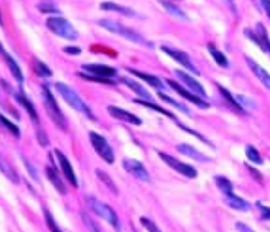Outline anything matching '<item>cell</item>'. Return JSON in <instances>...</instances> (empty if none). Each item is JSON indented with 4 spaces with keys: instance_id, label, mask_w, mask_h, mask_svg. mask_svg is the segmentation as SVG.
Instances as JSON below:
<instances>
[{
    "instance_id": "6da1fadb",
    "label": "cell",
    "mask_w": 270,
    "mask_h": 232,
    "mask_svg": "<svg viewBox=\"0 0 270 232\" xmlns=\"http://www.w3.org/2000/svg\"><path fill=\"white\" fill-rule=\"evenodd\" d=\"M98 25H100L102 28H106V30L113 32V34H119V36L127 38V40H131V42H135V44H138V46L151 48V44H149V42H147L146 38L142 36L140 32H136V30L129 28V26H125V25L115 23V21H111V19H102V21H100Z\"/></svg>"
},
{
    "instance_id": "7a4b0ae2",
    "label": "cell",
    "mask_w": 270,
    "mask_h": 232,
    "mask_svg": "<svg viewBox=\"0 0 270 232\" xmlns=\"http://www.w3.org/2000/svg\"><path fill=\"white\" fill-rule=\"evenodd\" d=\"M57 91L61 93V97L72 106L76 111H80V113H83L87 119H91V121H95V115H93V111H91V108L87 106V102L83 100V98L80 97L76 91H74L72 87H68L66 83H57Z\"/></svg>"
},
{
    "instance_id": "3957f363",
    "label": "cell",
    "mask_w": 270,
    "mask_h": 232,
    "mask_svg": "<svg viewBox=\"0 0 270 232\" xmlns=\"http://www.w3.org/2000/svg\"><path fill=\"white\" fill-rule=\"evenodd\" d=\"M87 204H89V208L93 209L98 217H102L104 221H108L115 231L121 232V225H119V219H117V213L113 211L111 206H108V204H104V202L97 200L95 196H87Z\"/></svg>"
},
{
    "instance_id": "277c9868",
    "label": "cell",
    "mask_w": 270,
    "mask_h": 232,
    "mask_svg": "<svg viewBox=\"0 0 270 232\" xmlns=\"http://www.w3.org/2000/svg\"><path fill=\"white\" fill-rule=\"evenodd\" d=\"M48 28L53 32V34H57V36H62L66 38V40H78V30L72 26L70 21H66L64 17H59V15H53V17H49L48 19Z\"/></svg>"
},
{
    "instance_id": "5b68a950",
    "label": "cell",
    "mask_w": 270,
    "mask_h": 232,
    "mask_svg": "<svg viewBox=\"0 0 270 232\" xmlns=\"http://www.w3.org/2000/svg\"><path fill=\"white\" fill-rule=\"evenodd\" d=\"M42 95H44V106H46V110H48L49 117L53 119V121L57 123L61 129H66V121H64V115H62L61 108L57 106V100L55 97L51 95V91H49L48 85H42Z\"/></svg>"
},
{
    "instance_id": "8992f818",
    "label": "cell",
    "mask_w": 270,
    "mask_h": 232,
    "mask_svg": "<svg viewBox=\"0 0 270 232\" xmlns=\"http://www.w3.org/2000/svg\"><path fill=\"white\" fill-rule=\"evenodd\" d=\"M89 140H91V144L95 147V151L98 153V157H102V160H106L108 164H111V162L115 160L113 149H111L110 144H108L102 136L97 134V132H91V134H89Z\"/></svg>"
},
{
    "instance_id": "52a82bcc",
    "label": "cell",
    "mask_w": 270,
    "mask_h": 232,
    "mask_svg": "<svg viewBox=\"0 0 270 232\" xmlns=\"http://www.w3.org/2000/svg\"><path fill=\"white\" fill-rule=\"evenodd\" d=\"M159 157L162 162H166L168 166H170L172 170L180 172L182 176H185V178H196V170L191 166V164H185V162H180L178 159H174L172 155H168V153H162V151H159Z\"/></svg>"
},
{
    "instance_id": "ba28073f",
    "label": "cell",
    "mask_w": 270,
    "mask_h": 232,
    "mask_svg": "<svg viewBox=\"0 0 270 232\" xmlns=\"http://www.w3.org/2000/svg\"><path fill=\"white\" fill-rule=\"evenodd\" d=\"M161 51L162 53H166L170 59H174L176 62H180L182 66H185L189 72H193V74H198V70H196V66L193 64V61L189 59V55L187 53H184V51H180V49H174V48H168V46H162L161 48Z\"/></svg>"
},
{
    "instance_id": "9c48e42d",
    "label": "cell",
    "mask_w": 270,
    "mask_h": 232,
    "mask_svg": "<svg viewBox=\"0 0 270 232\" xmlns=\"http://www.w3.org/2000/svg\"><path fill=\"white\" fill-rule=\"evenodd\" d=\"M166 85H170L180 97H184L185 100H189V102H193L195 106H198V108H202V110H206V108H210V104L204 100L202 97H198V95H195L193 91H187V89H184V87L180 85V83H176V81H166Z\"/></svg>"
},
{
    "instance_id": "30bf717a",
    "label": "cell",
    "mask_w": 270,
    "mask_h": 232,
    "mask_svg": "<svg viewBox=\"0 0 270 232\" xmlns=\"http://www.w3.org/2000/svg\"><path fill=\"white\" fill-rule=\"evenodd\" d=\"M123 166H125V170L129 172V174H133L136 180H140V181H146L149 183V174H147L146 166L140 162V160H135V159H125L123 160Z\"/></svg>"
},
{
    "instance_id": "8fae6325",
    "label": "cell",
    "mask_w": 270,
    "mask_h": 232,
    "mask_svg": "<svg viewBox=\"0 0 270 232\" xmlns=\"http://www.w3.org/2000/svg\"><path fill=\"white\" fill-rule=\"evenodd\" d=\"M85 74L97 76V77H104V79H113L117 76V70L111 66H104V64H83Z\"/></svg>"
},
{
    "instance_id": "7c38bea8",
    "label": "cell",
    "mask_w": 270,
    "mask_h": 232,
    "mask_svg": "<svg viewBox=\"0 0 270 232\" xmlns=\"http://www.w3.org/2000/svg\"><path fill=\"white\" fill-rule=\"evenodd\" d=\"M55 157L59 159L61 170H62V174H64V178L68 180V183H72V187H78V178H76L72 164H70V160L66 159V155H64L62 151H59V149H55Z\"/></svg>"
},
{
    "instance_id": "4fadbf2b",
    "label": "cell",
    "mask_w": 270,
    "mask_h": 232,
    "mask_svg": "<svg viewBox=\"0 0 270 232\" xmlns=\"http://www.w3.org/2000/svg\"><path fill=\"white\" fill-rule=\"evenodd\" d=\"M245 34L247 38H251L255 44H257L259 48L263 49V51H267L270 55V42H269V36H267V30H265V26L259 23L257 25V32H251V30H245Z\"/></svg>"
},
{
    "instance_id": "5bb4252c",
    "label": "cell",
    "mask_w": 270,
    "mask_h": 232,
    "mask_svg": "<svg viewBox=\"0 0 270 232\" xmlns=\"http://www.w3.org/2000/svg\"><path fill=\"white\" fill-rule=\"evenodd\" d=\"M176 76H178V79L184 83V85H187L189 87V91H193L195 95H198V97H206V91H204V87L200 85L196 79H193L189 74H185V72H182V70H176Z\"/></svg>"
},
{
    "instance_id": "9a60e30c",
    "label": "cell",
    "mask_w": 270,
    "mask_h": 232,
    "mask_svg": "<svg viewBox=\"0 0 270 232\" xmlns=\"http://www.w3.org/2000/svg\"><path fill=\"white\" fill-rule=\"evenodd\" d=\"M0 57L4 59V62L8 64V68L12 70V74H13V77L17 79V83H23V72H21V68H19V64H17V61L13 59L12 55L4 49V46L0 44Z\"/></svg>"
},
{
    "instance_id": "2e32d148",
    "label": "cell",
    "mask_w": 270,
    "mask_h": 232,
    "mask_svg": "<svg viewBox=\"0 0 270 232\" xmlns=\"http://www.w3.org/2000/svg\"><path fill=\"white\" fill-rule=\"evenodd\" d=\"M245 62H247V66L253 70V74H255V76L259 77V81H261V83H263V85H265L270 91V74L267 72V70H265V68H263L259 62L253 61L251 57H245Z\"/></svg>"
},
{
    "instance_id": "e0dca14e",
    "label": "cell",
    "mask_w": 270,
    "mask_h": 232,
    "mask_svg": "<svg viewBox=\"0 0 270 232\" xmlns=\"http://www.w3.org/2000/svg\"><path fill=\"white\" fill-rule=\"evenodd\" d=\"M108 113L113 115L115 119H121V121L131 123V125H140V123H142V119L136 117L135 113H131V111H127V110H121V108H115V106H110V108H108Z\"/></svg>"
},
{
    "instance_id": "ac0fdd59",
    "label": "cell",
    "mask_w": 270,
    "mask_h": 232,
    "mask_svg": "<svg viewBox=\"0 0 270 232\" xmlns=\"http://www.w3.org/2000/svg\"><path fill=\"white\" fill-rule=\"evenodd\" d=\"M46 176H48V180L51 181V185L61 193V195H64L66 193V187H64V183H62L61 176H59V172L55 170V166H51L49 164L48 168H46Z\"/></svg>"
},
{
    "instance_id": "d6986e66",
    "label": "cell",
    "mask_w": 270,
    "mask_h": 232,
    "mask_svg": "<svg viewBox=\"0 0 270 232\" xmlns=\"http://www.w3.org/2000/svg\"><path fill=\"white\" fill-rule=\"evenodd\" d=\"M100 10H106V12H117L121 15H127V17H138V13L133 12L131 8H125V6H117L113 2H102L100 4Z\"/></svg>"
},
{
    "instance_id": "ffe728a7",
    "label": "cell",
    "mask_w": 270,
    "mask_h": 232,
    "mask_svg": "<svg viewBox=\"0 0 270 232\" xmlns=\"http://www.w3.org/2000/svg\"><path fill=\"white\" fill-rule=\"evenodd\" d=\"M178 151H180V153H184V155H187V157H191V159L200 160V162H206V160H210L204 153H200L198 149L191 147L189 144H180V146H178Z\"/></svg>"
},
{
    "instance_id": "44dd1931",
    "label": "cell",
    "mask_w": 270,
    "mask_h": 232,
    "mask_svg": "<svg viewBox=\"0 0 270 232\" xmlns=\"http://www.w3.org/2000/svg\"><path fill=\"white\" fill-rule=\"evenodd\" d=\"M15 98L19 100V104L23 106L25 110L28 111V115H30V119H32V121H34V123H38V111H36V108H34V104L30 102V98L27 97L25 93H17V95H15Z\"/></svg>"
},
{
    "instance_id": "7402d4cb",
    "label": "cell",
    "mask_w": 270,
    "mask_h": 232,
    "mask_svg": "<svg viewBox=\"0 0 270 232\" xmlns=\"http://www.w3.org/2000/svg\"><path fill=\"white\" fill-rule=\"evenodd\" d=\"M225 200H227V206H231L233 209H238V211H249V209H251V204H249V202H245L244 198H238L234 193L225 196Z\"/></svg>"
},
{
    "instance_id": "603a6c76",
    "label": "cell",
    "mask_w": 270,
    "mask_h": 232,
    "mask_svg": "<svg viewBox=\"0 0 270 232\" xmlns=\"http://www.w3.org/2000/svg\"><path fill=\"white\" fill-rule=\"evenodd\" d=\"M131 74L133 76H138L140 79H144L146 83H149L151 87H155V89H164L166 85H162V81H161L157 76H151V74H146V72H140V70H131Z\"/></svg>"
},
{
    "instance_id": "cb8c5ba5",
    "label": "cell",
    "mask_w": 270,
    "mask_h": 232,
    "mask_svg": "<svg viewBox=\"0 0 270 232\" xmlns=\"http://www.w3.org/2000/svg\"><path fill=\"white\" fill-rule=\"evenodd\" d=\"M217 89H219V93L223 95V98H225V102H227V104H229V106H231L234 111H238L240 115H245V111L242 110V106L238 104V100H236V98H234L233 95L227 91V89H223V85H217Z\"/></svg>"
},
{
    "instance_id": "d4e9b609",
    "label": "cell",
    "mask_w": 270,
    "mask_h": 232,
    "mask_svg": "<svg viewBox=\"0 0 270 232\" xmlns=\"http://www.w3.org/2000/svg\"><path fill=\"white\" fill-rule=\"evenodd\" d=\"M0 172L8 178V180H12L13 183H17L19 181V178H17V174H15V170H13L12 166H10V162L2 157V153H0Z\"/></svg>"
},
{
    "instance_id": "484cf974",
    "label": "cell",
    "mask_w": 270,
    "mask_h": 232,
    "mask_svg": "<svg viewBox=\"0 0 270 232\" xmlns=\"http://www.w3.org/2000/svg\"><path fill=\"white\" fill-rule=\"evenodd\" d=\"M125 81V85L129 87V89H133L136 95H140V97H144L146 100H151V95H149V91H147L146 87H142L138 81H133V79H123Z\"/></svg>"
},
{
    "instance_id": "4316f807",
    "label": "cell",
    "mask_w": 270,
    "mask_h": 232,
    "mask_svg": "<svg viewBox=\"0 0 270 232\" xmlns=\"http://www.w3.org/2000/svg\"><path fill=\"white\" fill-rule=\"evenodd\" d=\"M161 8L162 10H166V12L170 13V15H174V17H180V19H187V15H185L180 8H176L172 2H166V0H161Z\"/></svg>"
},
{
    "instance_id": "83f0119b",
    "label": "cell",
    "mask_w": 270,
    "mask_h": 232,
    "mask_svg": "<svg viewBox=\"0 0 270 232\" xmlns=\"http://www.w3.org/2000/svg\"><path fill=\"white\" fill-rule=\"evenodd\" d=\"M208 51L212 53L214 61L217 62L219 66H223V68H227V66H229V61H227V57H225V55H223V53H221V51L216 48V46H212V44H210V46H208Z\"/></svg>"
},
{
    "instance_id": "f1b7e54d",
    "label": "cell",
    "mask_w": 270,
    "mask_h": 232,
    "mask_svg": "<svg viewBox=\"0 0 270 232\" xmlns=\"http://www.w3.org/2000/svg\"><path fill=\"white\" fill-rule=\"evenodd\" d=\"M216 183H217V187L221 189V193L225 196L233 195V183L227 180V178H223V176H216Z\"/></svg>"
},
{
    "instance_id": "f546056e",
    "label": "cell",
    "mask_w": 270,
    "mask_h": 232,
    "mask_svg": "<svg viewBox=\"0 0 270 232\" xmlns=\"http://www.w3.org/2000/svg\"><path fill=\"white\" fill-rule=\"evenodd\" d=\"M0 125H2V127H4V129H6V130H8V132L13 136V138H19V136H21L19 129H17V125H13V123L10 121L8 117H4L2 113H0Z\"/></svg>"
},
{
    "instance_id": "4dcf8cb0",
    "label": "cell",
    "mask_w": 270,
    "mask_h": 232,
    "mask_svg": "<svg viewBox=\"0 0 270 232\" xmlns=\"http://www.w3.org/2000/svg\"><path fill=\"white\" fill-rule=\"evenodd\" d=\"M133 102H136V104H140V106H146V108H149V110L153 111H159V113H162V115H166V117H170V119H174V115H172L170 111H164L162 108H159V106H155V104H151V102H147V100H142V98H135ZM176 121V119H174Z\"/></svg>"
},
{
    "instance_id": "1f68e13d",
    "label": "cell",
    "mask_w": 270,
    "mask_h": 232,
    "mask_svg": "<svg viewBox=\"0 0 270 232\" xmlns=\"http://www.w3.org/2000/svg\"><path fill=\"white\" fill-rule=\"evenodd\" d=\"M245 155H247V159L251 160L253 164H261V162H263L261 155H259V151L253 146H247V147H245Z\"/></svg>"
},
{
    "instance_id": "d6a6232c",
    "label": "cell",
    "mask_w": 270,
    "mask_h": 232,
    "mask_svg": "<svg viewBox=\"0 0 270 232\" xmlns=\"http://www.w3.org/2000/svg\"><path fill=\"white\" fill-rule=\"evenodd\" d=\"M159 98H161V100H164V102H168V104H172V106H176V108H178V110H180V111H184V113H189V110L185 108L184 104H180L178 100H174V98L166 97V95H162V91H161V93H159Z\"/></svg>"
},
{
    "instance_id": "836d02e7",
    "label": "cell",
    "mask_w": 270,
    "mask_h": 232,
    "mask_svg": "<svg viewBox=\"0 0 270 232\" xmlns=\"http://www.w3.org/2000/svg\"><path fill=\"white\" fill-rule=\"evenodd\" d=\"M236 100H238V104L242 106V110L247 113V110H251V108H255V102H251V98L247 97H242V95H238L236 97Z\"/></svg>"
},
{
    "instance_id": "e575fe53",
    "label": "cell",
    "mask_w": 270,
    "mask_h": 232,
    "mask_svg": "<svg viewBox=\"0 0 270 232\" xmlns=\"http://www.w3.org/2000/svg\"><path fill=\"white\" fill-rule=\"evenodd\" d=\"M97 176H98V180H100V181H104V183L108 185V189H110L111 193H117V187L111 183V180L108 178V174H104L102 170H97Z\"/></svg>"
},
{
    "instance_id": "d590c367",
    "label": "cell",
    "mask_w": 270,
    "mask_h": 232,
    "mask_svg": "<svg viewBox=\"0 0 270 232\" xmlns=\"http://www.w3.org/2000/svg\"><path fill=\"white\" fill-rule=\"evenodd\" d=\"M34 68H36L38 76H44V77H49V76H51V70H49L48 66H46L42 61H38V59L34 61Z\"/></svg>"
},
{
    "instance_id": "8d00e7d4",
    "label": "cell",
    "mask_w": 270,
    "mask_h": 232,
    "mask_svg": "<svg viewBox=\"0 0 270 232\" xmlns=\"http://www.w3.org/2000/svg\"><path fill=\"white\" fill-rule=\"evenodd\" d=\"M38 10H40L42 13H59L57 6H55V4H51V2H42V4L38 6Z\"/></svg>"
},
{
    "instance_id": "74e56055",
    "label": "cell",
    "mask_w": 270,
    "mask_h": 232,
    "mask_svg": "<svg viewBox=\"0 0 270 232\" xmlns=\"http://www.w3.org/2000/svg\"><path fill=\"white\" fill-rule=\"evenodd\" d=\"M44 215H46V223H48L49 231L51 232H62L61 229H59V225L55 223V219L51 217V213H49V211H44Z\"/></svg>"
},
{
    "instance_id": "f35d334b",
    "label": "cell",
    "mask_w": 270,
    "mask_h": 232,
    "mask_svg": "<svg viewBox=\"0 0 270 232\" xmlns=\"http://www.w3.org/2000/svg\"><path fill=\"white\" fill-rule=\"evenodd\" d=\"M140 221H142V225L146 227V231H147V232H161V231H159V227H157V225H155V223H153L151 219H147V217H142Z\"/></svg>"
},
{
    "instance_id": "ab89813d",
    "label": "cell",
    "mask_w": 270,
    "mask_h": 232,
    "mask_svg": "<svg viewBox=\"0 0 270 232\" xmlns=\"http://www.w3.org/2000/svg\"><path fill=\"white\" fill-rule=\"evenodd\" d=\"M83 221H85V225L89 227V231H91V232H100V229L97 227V223L91 219L89 215H85V213H83Z\"/></svg>"
},
{
    "instance_id": "60d3db41",
    "label": "cell",
    "mask_w": 270,
    "mask_h": 232,
    "mask_svg": "<svg viewBox=\"0 0 270 232\" xmlns=\"http://www.w3.org/2000/svg\"><path fill=\"white\" fill-rule=\"evenodd\" d=\"M257 208L261 209V217H263V219H270V208L263 206V204H257Z\"/></svg>"
},
{
    "instance_id": "b9f144b4",
    "label": "cell",
    "mask_w": 270,
    "mask_h": 232,
    "mask_svg": "<svg viewBox=\"0 0 270 232\" xmlns=\"http://www.w3.org/2000/svg\"><path fill=\"white\" fill-rule=\"evenodd\" d=\"M64 53H68V55H80L81 49L76 48V46H66V48H64Z\"/></svg>"
},
{
    "instance_id": "7bdbcfd3",
    "label": "cell",
    "mask_w": 270,
    "mask_h": 232,
    "mask_svg": "<svg viewBox=\"0 0 270 232\" xmlns=\"http://www.w3.org/2000/svg\"><path fill=\"white\" fill-rule=\"evenodd\" d=\"M236 231L238 232H253V229H249L244 223H236Z\"/></svg>"
},
{
    "instance_id": "ee69618b",
    "label": "cell",
    "mask_w": 270,
    "mask_h": 232,
    "mask_svg": "<svg viewBox=\"0 0 270 232\" xmlns=\"http://www.w3.org/2000/svg\"><path fill=\"white\" fill-rule=\"evenodd\" d=\"M259 2H261L263 10H265V13L269 15V19H270V0H259Z\"/></svg>"
},
{
    "instance_id": "f6af8a7d",
    "label": "cell",
    "mask_w": 270,
    "mask_h": 232,
    "mask_svg": "<svg viewBox=\"0 0 270 232\" xmlns=\"http://www.w3.org/2000/svg\"><path fill=\"white\" fill-rule=\"evenodd\" d=\"M38 142H40L42 146H48V136L44 134L42 130H38Z\"/></svg>"
},
{
    "instance_id": "bcb514c9",
    "label": "cell",
    "mask_w": 270,
    "mask_h": 232,
    "mask_svg": "<svg viewBox=\"0 0 270 232\" xmlns=\"http://www.w3.org/2000/svg\"><path fill=\"white\" fill-rule=\"evenodd\" d=\"M227 4H229V8H231V12L236 13V6H234V0H227Z\"/></svg>"
},
{
    "instance_id": "7dc6e473",
    "label": "cell",
    "mask_w": 270,
    "mask_h": 232,
    "mask_svg": "<svg viewBox=\"0 0 270 232\" xmlns=\"http://www.w3.org/2000/svg\"><path fill=\"white\" fill-rule=\"evenodd\" d=\"M0 25H2V15H0Z\"/></svg>"
},
{
    "instance_id": "c3c4849f",
    "label": "cell",
    "mask_w": 270,
    "mask_h": 232,
    "mask_svg": "<svg viewBox=\"0 0 270 232\" xmlns=\"http://www.w3.org/2000/svg\"><path fill=\"white\" fill-rule=\"evenodd\" d=\"M166 2H176V0H166Z\"/></svg>"
}]
</instances>
